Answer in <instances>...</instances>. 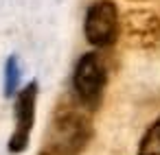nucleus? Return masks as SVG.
I'll use <instances>...</instances> for the list:
<instances>
[{
    "instance_id": "8",
    "label": "nucleus",
    "mask_w": 160,
    "mask_h": 155,
    "mask_svg": "<svg viewBox=\"0 0 160 155\" xmlns=\"http://www.w3.org/2000/svg\"><path fill=\"white\" fill-rule=\"evenodd\" d=\"M40 155H57V153H55V151H51V148H46V151H42Z\"/></svg>"
},
{
    "instance_id": "4",
    "label": "nucleus",
    "mask_w": 160,
    "mask_h": 155,
    "mask_svg": "<svg viewBox=\"0 0 160 155\" xmlns=\"http://www.w3.org/2000/svg\"><path fill=\"white\" fill-rule=\"evenodd\" d=\"M35 103H38V83L31 81L16 96V105H13L16 131L9 138V151L11 153H22L29 146L31 131H33V122H35Z\"/></svg>"
},
{
    "instance_id": "5",
    "label": "nucleus",
    "mask_w": 160,
    "mask_h": 155,
    "mask_svg": "<svg viewBox=\"0 0 160 155\" xmlns=\"http://www.w3.org/2000/svg\"><path fill=\"white\" fill-rule=\"evenodd\" d=\"M127 44L134 48H153L160 44V18L153 11H127L123 20Z\"/></svg>"
},
{
    "instance_id": "1",
    "label": "nucleus",
    "mask_w": 160,
    "mask_h": 155,
    "mask_svg": "<svg viewBox=\"0 0 160 155\" xmlns=\"http://www.w3.org/2000/svg\"><path fill=\"white\" fill-rule=\"evenodd\" d=\"M90 120L75 107H62L51 127V151L57 155H79L90 142Z\"/></svg>"
},
{
    "instance_id": "7",
    "label": "nucleus",
    "mask_w": 160,
    "mask_h": 155,
    "mask_svg": "<svg viewBox=\"0 0 160 155\" xmlns=\"http://www.w3.org/2000/svg\"><path fill=\"white\" fill-rule=\"evenodd\" d=\"M138 155H160V118L142 135L140 146H138Z\"/></svg>"
},
{
    "instance_id": "3",
    "label": "nucleus",
    "mask_w": 160,
    "mask_h": 155,
    "mask_svg": "<svg viewBox=\"0 0 160 155\" xmlns=\"http://www.w3.org/2000/svg\"><path fill=\"white\" fill-rule=\"evenodd\" d=\"M83 31H86V40L92 46H97V48L112 46L118 37L116 5L110 2V0H99V2L90 5V9L86 13V22H83Z\"/></svg>"
},
{
    "instance_id": "2",
    "label": "nucleus",
    "mask_w": 160,
    "mask_h": 155,
    "mask_svg": "<svg viewBox=\"0 0 160 155\" xmlns=\"http://www.w3.org/2000/svg\"><path fill=\"white\" fill-rule=\"evenodd\" d=\"M105 81H108V74H105V66L101 57L97 53H86L77 61V68L72 74V87L79 103L83 107L94 109L103 96Z\"/></svg>"
},
{
    "instance_id": "6",
    "label": "nucleus",
    "mask_w": 160,
    "mask_h": 155,
    "mask_svg": "<svg viewBox=\"0 0 160 155\" xmlns=\"http://www.w3.org/2000/svg\"><path fill=\"white\" fill-rule=\"evenodd\" d=\"M18 85H20V61L16 55H11L5 63V96L7 98L16 96Z\"/></svg>"
}]
</instances>
